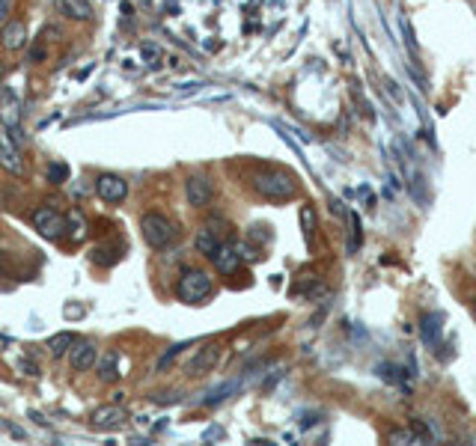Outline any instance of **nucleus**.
Instances as JSON below:
<instances>
[{
    "mask_svg": "<svg viewBox=\"0 0 476 446\" xmlns=\"http://www.w3.org/2000/svg\"><path fill=\"white\" fill-rule=\"evenodd\" d=\"M253 191L265 196V200L283 203V200H289V196H295L298 185H295V178L283 170H262L253 176Z\"/></svg>",
    "mask_w": 476,
    "mask_h": 446,
    "instance_id": "obj_1",
    "label": "nucleus"
},
{
    "mask_svg": "<svg viewBox=\"0 0 476 446\" xmlns=\"http://www.w3.org/2000/svg\"><path fill=\"white\" fill-rule=\"evenodd\" d=\"M140 232H143L146 244L152 247V250H167L178 235L176 223L170 221V217H164L161 212H146L140 217Z\"/></svg>",
    "mask_w": 476,
    "mask_h": 446,
    "instance_id": "obj_2",
    "label": "nucleus"
},
{
    "mask_svg": "<svg viewBox=\"0 0 476 446\" xmlns=\"http://www.w3.org/2000/svg\"><path fill=\"white\" fill-rule=\"evenodd\" d=\"M176 295L178 301L185 304H203L208 295H212V277L200 268H185L178 274V283H176Z\"/></svg>",
    "mask_w": 476,
    "mask_h": 446,
    "instance_id": "obj_3",
    "label": "nucleus"
},
{
    "mask_svg": "<svg viewBox=\"0 0 476 446\" xmlns=\"http://www.w3.org/2000/svg\"><path fill=\"white\" fill-rule=\"evenodd\" d=\"M30 223L39 230V235L48 238V241H54V238H60L66 232V217L54 212L51 205H39L33 214H30Z\"/></svg>",
    "mask_w": 476,
    "mask_h": 446,
    "instance_id": "obj_4",
    "label": "nucleus"
},
{
    "mask_svg": "<svg viewBox=\"0 0 476 446\" xmlns=\"http://www.w3.org/2000/svg\"><path fill=\"white\" fill-rule=\"evenodd\" d=\"M0 122H3L6 131H12L21 122V98L6 84H0Z\"/></svg>",
    "mask_w": 476,
    "mask_h": 446,
    "instance_id": "obj_5",
    "label": "nucleus"
},
{
    "mask_svg": "<svg viewBox=\"0 0 476 446\" xmlns=\"http://www.w3.org/2000/svg\"><path fill=\"white\" fill-rule=\"evenodd\" d=\"M212 194H214V187H212V182H208V176H203V173L187 176V182H185L187 205H194V208H205L208 203H212Z\"/></svg>",
    "mask_w": 476,
    "mask_h": 446,
    "instance_id": "obj_6",
    "label": "nucleus"
},
{
    "mask_svg": "<svg viewBox=\"0 0 476 446\" xmlns=\"http://www.w3.org/2000/svg\"><path fill=\"white\" fill-rule=\"evenodd\" d=\"M95 194L102 196L104 203H122L128 196V182L122 176H113V173H102L95 178Z\"/></svg>",
    "mask_w": 476,
    "mask_h": 446,
    "instance_id": "obj_7",
    "label": "nucleus"
},
{
    "mask_svg": "<svg viewBox=\"0 0 476 446\" xmlns=\"http://www.w3.org/2000/svg\"><path fill=\"white\" fill-rule=\"evenodd\" d=\"M68 363H72L75 372H89L98 363V349L93 342H86V340H81V342L75 340L72 349H68Z\"/></svg>",
    "mask_w": 476,
    "mask_h": 446,
    "instance_id": "obj_8",
    "label": "nucleus"
},
{
    "mask_svg": "<svg viewBox=\"0 0 476 446\" xmlns=\"http://www.w3.org/2000/svg\"><path fill=\"white\" fill-rule=\"evenodd\" d=\"M0 45L6 51H24L27 48V24L21 18H9V21L0 27Z\"/></svg>",
    "mask_w": 476,
    "mask_h": 446,
    "instance_id": "obj_9",
    "label": "nucleus"
},
{
    "mask_svg": "<svg viewBox=\"0 0 476 446\" xmlns=\"http://www.w3.org/2000/svg\"><path fill=\"white\" fill-rule=\"evenodd\" d=\"M420 336H423V345H425V349L438 351L441 342H443V315H441V313L423 315V322H420Z\"/></svg>",
    "mask_w": 476,
    "mask_h": 446,
    "instance_id": "obj_10",
    "label": "nucleus"
},
{
    "mask_svg": "<svg viewBox=\"0 0 476 446\" xmlns=\"http://www.w3.org/2000/svg\"><path fill=\"white\" fill-rule=\"evenodd\" d=\"M0 167L9 173V176H24V161H21V152L18 146L9 140V131L0 134Z\"/></svg>",
    "mask_w": 476,
    "mask_h": 446,
    "instance_id": "obj_11",
    "label": "nucleus"
},
{
    "mask_svg": "<svg viewBox=\"0 0 476 446\" xmlns=\"http://www.w3.org/2000/svg\"><path fill=\"white\" fill-rule=\"evenodd\" d=\"M89 422H93L95 429H116V425L125 422V411L119 408V405H102V408H95L89 414Z\"/></svg>",
    "mask_w": 476,
    "mask_h": 446,
    "instance_id": "obj_12",
    "label": "nucleus"
},
{
    "mask_svg": "<svg viewBox=\"0 0 476 446\" xmlns=\"http://www.w3.org/2000/svg\"><path fill=\"white\" fill-rule=\"evenodd\" d=\"M214 363H217V349H214V345H208V349H200V351H196L194 360L185 366V372L191 375V378H196V375L212 372V369H214Z\"/></svg>",
    "mask_w": 476,
    "mask_h": 446,
    "instance_id": "obj_13",
    "label": "nucleus"
},
{
    "mask_svg": "<svg viewBox=\"0 0 476 446\" xmlns=\"http://www.w3.org/2000/svg\"><path fill=\"white\" fill-rule=\"evenodd\" d=\"M57 9L68 21H89V18H93L89 0H57Z\"/></svg>",
    "mask_w": 476,
    "mask_h": 446,
    "instance_id": "obj_14",
    "label": "nucleus"
},
{
    "mask_svg": "<svg viewBox=\"0 0 476 446\" xmlns=\"http://www.w3.org/2000/svg\"><path fill=\"white\" fill-rule=\"evenodd\" d=\"M212 262H214V268H217V271H221L223 277H230V274H235L238 268H241V256H238L235 247H223V244H221V250L214 253Z\"/></svg>",
    "mask_w": 476,
    "mask_h": 446,
    "instance_id": "obj_15",
    "label": "nucleus"
},
{
    "mask_svg": "<svg viewBox=\"0 0 476 446\" xmlns=\"http://www.w3.org/2000/svg\"><path fill=\"white\" fill-rule=\"evenodd\" d=\"M194 247H196V253L200 256H205V259H214V253L221 250V235H214L208 226H203L194 238Z\"/></svg>",
    "mask_w": 476,
    "mask_h": 446,
    "instance_id": "obj_16",
    "label": "nucleus"
},
{
    "mask_svg": "<svg viewBox=\"0 0 476 446\" xmlns=\"http://www.w3.org/2000/svg\"><path fill=\"white\" fill-rule=\"evenodd\" d=\"M116 378H119V357H116V351H111L102 363H98V381L111 384V381H116Z\"/></svg>",
    "mask_w": 476,
    "mask_h": 446,
    "instance_id": "obj_17",
    "label": "nucleus"
},
{
    "mask_svg": "<svg viewBox=\"0 0 476 446\" xmlns=\"http://www.w3.org/2000/svg\"><path fill=\"white\" fill-rule=\"evenodd\" d=\"M72 342H75V333H57V336H51L48 340V351H51L54 357H63L68 349H72Z\"/></svg>",
    "mask_w": 476,
    "mask_h": 446,
    "instance_id": "obj_18",
    "label": "nucleus"
},
{
    "mask_svg": "<svg viewBox=\"0 0 476 446\" xmlns=\"http://www.w3.org/2000/svg\"><path fill=\"white\" fill-rule=\"evenodd\" d=\"M185 349H191V342H176V345H170V349H167L161 357H158V372H167V369H170V363H173Z\"/></svg>",
    "mask_w": 476,
    "mask_h": 446,
    "instance_id": "obj_19",
    "label": "nucleus"
},
{
    "mask_svg": "<svg viewBox=\"0 0 476 446\" xmlns=\"http://www.w3.org/2000/svg\"><path fill=\"white\" fill-rule=\"evenodd\" d=\"M301 230H304L306 244H313V238H315V212H313V205L301 208Z\"/></svg>",
    "mask_w": 476,
    "mask_h": 446,
    "instance_id": "obj_20",
    "label": "nucleus"
},
{
    "mask_svg": "<svg viewBox=\"0 0 476 446\" xmlns=\"http://www.w3.org/2000/svg\"><path fill=\"white\" fill-rule=\"evenodd\" d=\"M66 230H68V238L72 241H81L84 238V217H81V212H68V217H66Z\"/></svg>",
    "mask_w": 476,
    "mask_h": 446,
    "instance_id": "obj_21",
    "label": "nucleus"
},
{
    "mask_svg": "<svg viewBox=\"0 0 476 446\" xmlns=\"http://www.w3.org/2000/svg\"><path fill=\"white\" fill-rule=\"evenodd\" d=\"M375 372H378V378L390 381V384H402L405 381V369H399V366H393V363H381Z\"/></svg>",
    "mask_w": 476,
    "mask_h": 446,
    "instance_id": "obj_22",
    "label": "nucleus"
},
{
    "mask_svg": "<svg viewBox=\"0 0 476 446\" xmlns=\"http://www.w3.org/2000/svg\"><path fill=\"white\" fill-rule=\"evenodd\" d=\"M66 178H68V167L66 164H60V161L48 164V182H51V185H63Z\"/></svg>",
    "mask_w": 476,
    "mask_h": 446,
    "instance_id": "obj_23",
    "label": "nucleus"
},
{
    "mask_svg": "<svg viewBox=\"0 0 476 446\" xmlns=\"http://www.w3.org/2000/svg\"><path fill=\"white\" fill-rule=\"evenodd\" d=\"M349 221H351V241H349V253H354L357 247H360V241H363V232H360V217H357L354 212L349 214Z\"/></svg>",
    "mask_w": 476,
    "mask_h": 446,
    "instance_id": "obj_24",
    "label": "nucleus"
},
{
    "mask_svg": "<svg viewBox=\"0 0 476 446\" xmlns=\"http://www.w3.org/2000/svg\"><path fill=\"white\" fill-rule=\"evenodd\" d=\"M15 366H18V369H21L24 375H30V378H39V375H42V366L33 363V360H27V357H18Z\"/></svg>",
    "mask_w": 476,
    "mask_h": 446,
    "instance_id": "obj_25",
    "label": "nucleus"
},
{
    "mask_svg": "<svg viewBox=\"0 0 476 446\" xmlns=\"http://www.w3.org/2000/svg\"><path fill=\"white\" fill-rule=\"evenodd\" d=\"M235 387H238V384H223V387H217V390L205 399V405H217V402H223L230 393H235Z\"/></svg>",
    "mask_w": 476,
    "mask_h": 446,
    "instance_id": "obj_26",
    "label": "nucleus"
},
{
    "mask_svg": "<svg viewBox=\"0 0 476 446\" xmlns=\"http://www.w3.org/2000/svg\"><path fill=\"white\" fill-rule=\"evenodd\" d=\"M140 54H143L146 63H158V59H161V48H158V45H143Z\"/></svg>",
    "mask_w": 476,
    "mask_h": 446,
    "instance_id": "obj_27",
    "label": "nucleus"
},
{
    "mask_svg": "<svg viewBox=\"0 0 476 446\" xmlns=\"http://www.w3.org/2000/svg\"><path fill=\"white\" fill-rule=\"evenodd\" d=\"M390 443H416V438H414L411 429H405V431H393L390 434Z\"/></svg>",
    "mask_w": 476,
    "mask_h": 446,
    "instance_id": "obj_28",
    "label": "nucleus"
},
{
    "mask_svg": "<svg viewBox=\"0 0 476 446\" xmlns=\"http://www.w3.org/2000/svg\"><path fill=\"white\" fill-rule=\"evenodd\" d=\"M45 57H48V51H45L42 45L30 48V54H27V59H30V63H45Z\"/></svg>",
    "mask_w": 476,
    "mask_h": 446,
    "instance_id": "obj_29",
    "label": "nucleus"
},
{
    "mask_svg": "<svg viewBox=\"0 0 476 446\" xmlns=\"http://www.w3.org/2000/svg\"><path fill=\"white\" fill-rule=\"evenodd\" d=\"M402 33H405V42H408V48H411V51H416V42H414V33H411L408 18H402Z\"/></svg>",
    "mask_w": 476,
    "mask_h": 446,
    "instance_id": "obj_30",
    "label": "nucleus"
},
{
    "mask_svg": "<svg viewBox=\"0 0 476 446\" xmlns=\"http://www.w3.org/2000/svg\"><path fill=\"white\" fill-rule=\"evenodd\" d=\"M45 39H48V42H60V39H63V33H60V27H45Z\"/></svg>",
    "mask_w": 476,
    "mask_h": 446,
    "instance_id": "obj_31",
    "label": "nucleus"
},
{
    "mask_svg": "<svg viewBox=\"0 0 476 446\" xmlns=\"http://www.w3.org/2000/svg\"><path fill=\"white\" fill-rule=\"evenodd\" d=\"M9 21V0H0V27Z\"/></svg>",
    "mask_w": 476,
    "mask_h": 446,
    "instance_id": "obj_32",
    "label": "nucleus"
},
{
    "mask_svg": "<svg viewBox=\"0 0 476 446\" xmlns=\"http://www.w3.org/2000/svg\"><path fill=\"white\" fill-rule=\"evenodd\" d=\"M384 84H387V93H390L393 98H402V93H399V86H396V81H390V77H384Z\"/></svg>",
    "mask_w": 476,
    "mask_h": 446,
    "instance_id": "obj_33",
    "label": "nucleus"
},
{
    "mask_svg": "<svg viewBox=\"0 0 476 446\" xmlns=\"http://www.w3.org/2000/svg\"><path fill=\"white\" fill-rule=\"evenodd\" d=\"M331 212H333V214H340V217H345V208H342V203H340V200H331Z\"/></svg>",
    "mask_w": 476,
    "mask_h": 446,
    "instance_id": "obj_34",
    "label": "nucleus"
},
{
    "mask_svg": "<svg viewBox=\"0 0 476 446\" xmlns=\"http://www.w3.org/2000/svg\"><path fill=\"white\" fill-rule=\"evenodd\" d=\"M6 72H9V63H6V59H0V84H3V77H6Z\"/></svg>",
    "mask_w": 476,
    "mask_h": 446,
    "instance_id": "obj_35",
    "label": "nucleus"
},
{
    "mask_svg": "<svg viewBox=\"0 0 476 446\" xmlns=\"http://www.w3.org/2000/svg\"><path fill=\"white\" fill-rule=\"evenodd\" d=\"M470 313H473V319H476V301H473V306H470Z\"/></svg>",
    "mask_w": 476,
    "mask_h": 446,
    "instance_id": "obj_36",
    "label": "nucleus"
}]
</instances>
